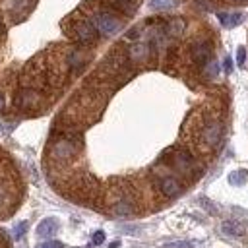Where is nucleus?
Segmentation results:
<instances>
[{
	"label": "nucleus",
	"instance_id": "obj_1",
	"mask_svg": "<svg viewBox=\"0 0 248 248\" xmlns=\"http://www.w3.org/2000/svg\"><path fill=\"white\" fill-rule=\"evenodd\" d=\"M163 161L167 163V167L182 176H188V178H198L202 174V167L200 163L196 161V157L184 149V147H174V149H169L163 157Z\"/></svg>",
	"mask_w": 248,
	"mask_h": 248
},
{
	"label": "nucleus",
	"instance_id": "obj_2",
	"mask_svg": "<svg viewBox=\"0 0 248 248\" xmlns=\"http://www.w3.org/2000/svg\"><path fill=\"white\" fill-rule=\"evenodd\" d=\"M79 149H81V138L72 132H64L56 141H52L50 155L56 161H70L72 157L78 155Z\"/></svg>",
	"mask_w": 248,
	"mask_h": 248
},
{
	"label": "nucleus",
	"instance_id": "obj_3",
	"mask_svg": "<svg viewBox=\"0 0 248 248\" xmlns=\"http://www.w3.org/2000/svg\"><path fill=\"white\" fill-rule=\"evenodd\" d=\"M91 23H93L95 29H97L101 35H105V37L116 35V33L120 31V27H122L120 19H118L116 16H112L110 12H105V10L95 12V14L91 16Z\"/></svg>",
	"mask_w": 248,
	"mask_h": 248
},
{
	"label": "nucleus",
	"instance_id": "obj_4",
	"mask_svg": "<svg viewBox=\"0 0 248 248\" xmlns=\"http://www.w3.org/2000/svg\"><path fill=\"white\" fill-rule=\"evenodd\" d=\"M72 35L81 45H95L97 37H99V31L91 23V19H76L72 23Z\"/></svg>",
	"mask_w": 248,
	"mask_h": 248
},
{
	"label": "nucleus",
	"instance_id": "obj_5",
	"mask_svg": "<svg viewBox=\"0 0 248 248\" xmlns=\"http://www.w3.org/2000/svg\"><path fill=\"white\" fill-rule=\"evenodd\" d=\"M221 136H223V126L217 118H207L202 126V132H200V138H202V143L205 147H217L219 141H221Z\"/></svg>",
	"mask_w": 248,
	"mask_h": 248
},
{
	"label": "nucleus",
	"instance_id": "obj_6",
	"mask_svg": "<svg viewBox=\"0 0 248 248\" xmlns=\"http://www.w3.org/2000/svg\"><path fill=\"white\" fill-rule=\"evenodd\" d=\"M190 54H192V60L198 64V66H205L209 60H211V54H213V46L207 39H198L192 43L190 46Z\"/></svg>",
	"mask_w": 248,
	"mask_h": 248
},
{
	"label": "nucleus",
	"instance_id": "obj_7",
	"mask_svg": "<svg viewBox=\"0 0 248 248\" xmlns=\"http://www.w3.org/2000/svg\"><path fill=\"white\" fill-rule=\"evenodd\" d=\"M157 188L165 198H178L182 194V184L172 174H161L157 176Z\"/></svg>",
	"mask_w": 248,
	"mask_h": 248
},
{
	"label": "nucleus",
	"instance_id": "obj_8",
	"mask_svg": "<svg viewBox=\"0 0 248 248\" xmlns=\"http://www.w3.org/2000/svg\"><path fill=\"white\" fill-rule=\"evenodd\" d=\"M39 103H41V93H39L37 89H31V87L21 89V91L17 93V97H16V105H17L19 108H25V110L35 108Z\"/></svg>",
	"mask_w": 248,
	"mask_h": 248
},
{
	"label": "nucleus",
	"instance_id": "obj_9",
	"mask_svg": "<svg viewBox=\"0 0 248 248\" xmlns=\"http://www.w3.org/2000/svg\"><path fill=\"white\" fill-rule=\"evenodd\" d=\"M112 213L114 215H120V217H124V215H132L134 213V209H136V203H134V200L130 198V194H126V192H120L118 194V198L114 200V203H112Z\"/></svg>",
	"mask_w": 248,
	"mask_h": 248
},
{
	"label": "nucleus",
	"instance_id": "obj_10",
	"mask_svg": "<svg viewBox=\"0 0 248 248\" xmlns=\"http://www.w3.org/2000/svg\"><path fill=\"white\" fill-rule=\"evenodd\" d=\"M149 54H151V45H147V43H134V45H130V48L126 50L128 60L134 62V64L145 62V60L149 58Z\"/></svg>",
	"mask_w": 248,
	"mask_h": 248
},
{
	"label": "nucleus",
	"instance_id": "obj_11",
	"mask_svg": "<svg viewBox=\"0 0 248 248\" xmlns=\"http://www.w3.org/2000/svg\"><path fill=\"white\" fill-rule=\"evenodd\" d=\"M66 62H68L70 70L78 74V72H81V70L87 66V62H89V54H87L85 50H81V48H74V50L68 52Z\"/></svg>",
	"mask_w": 248,
	"mask_h": 248
},
{
	"label": "nucleus",
	"instance_id": "obj_12",
	"mask_svg": "<svg viewBox=\"0 0 248 248\" xmlns=\"http://www.w3.org/2000/svg\"><path fill=\"white\" fill-rule=\"evenodd\" d=\"M58 227H60V225H58V219L46 217V219H43V221L37 225V234H39L41 238H48V236L56 234Z\"/></svg>",
	"mask_w": 248,
	"mask_h": 248
},
{
	"label": "nucleus",
	"instance_id": "obj_13",
	"mask_svg": "<svg viewBox=\"0 0 248 248\" xmlns=\"http://www.w3.org/2000/svg\"><path fill=\"white\" fill-rule=\"evenodd\" d=\"M184 29H186V25H184V19H180V17H172L165 23V31L169 37H180L184 33Z\"/></svg>",
	"mask_w": 248,
	"mask_h": 248
},
{
	"label": "nucleus",
	"instance_id": "obj_14",
	"mask_svg": "<svg viewBox=\"0 0 248 248\" xmlns=\"http://www.w3.org/2000/svg\"><path fill=\"white\" fill-rule=\"evenodd\" d=\"M217 17H219L221 25H225V27H234V25H238V23L244 19V14H242V12H238V14L219 12V14H217Z\"/></svg>",
	"mask_w": 248,
	"mask_h": 248
},
{
	"label": "nucleus",
	"instance_id": "obj_15",
	"mask_svg": "<svg viewBox=\"0 0 248 248\" xmlns=\"http://www.w3.org/2000/svg\"><path fill=\"white\" fill-rule=\"evenodd\" d=\"M221 231H223L225 234H229V236H240V234L244 232V229H242L236 221H225V223L221 225Z\"/></svg>",
	"mask_w": 248,
	"mask_h": 248
},
{
	"label": "nucleus",
	"instance_id": "obj_16",
	"mask_svg": "<svg viewBox=\"0 0 248 248\" xmlns=\"http://www.w3.org/2000/svg\"><path fill=\"white\" fill-rule=\"evenodd\" d=\"M246 178H248L246 170H234V172L229 174V182H231L232 186H242V184L246 182Z\"/></svg>",
	"mask_w": 248,
	"mask_h": 248
},
{
	"label": "nucleus",
	"instance_id": "obj_17",
	"mask_svg": "<svg viewBox=\"0 0 248 248\" xmlns=\"http://www.w3.org/2000/svg\"><path fill=\"white\" fill-rule=\"evenodd\" d=\"M198 244L192 240H174V242H167L163 244V248H196Z\"/></svg>",
	"mask_w": 248,
	"mask_h": 248
},
{
	"label": "nucleus",
	"instance_id": "obj_18",
	"mask_svg": "<svg viewBox=\"0 0 248 248\" xmlns=\"http://www.w3.org/2000/svg\"><path fill=\"white\" fill-rule=\"evenodd\" d=\"M203 72H205V76H207V78H215V76L219 74V66H217V62L211 58V60L203 66Z\"/></svg>",
	"mask_w": 248,
	"mask_h": 248
},
{
	"label": "nucleus",
	"instance_id": "obj_19",
	"mask_svg": "<svg viewBox=\"0 0 248 248\" xmlns=\"http://www.w3.org/2000/svg\"><path fill=\"white\" fill-rule=\"evenodd\" d=\"M27 227H29V225H27V221H19V223H17V225L14 227V231H12V234H14V238H16V240H19V238H21V236L25 234V231H27Z\"/></svg>",
	"mask_w": 248,
	"mask_h": 248
},
{
	"label": "nucleus",
	"instance_id": "obj_20",
	"mask_svg": "<svg viewBox=\"0 0 248 248\" xmlns=\"http://www.w3.org/2000/svg\"><path fill=\"white\" fill-rule=\"evenodd\" d=\"M244 60H246V48L238 46V50H236V66H244Z\"/></svg>",
	"mask_w": 248,
	"mask_h": 248
},
{
	"label": "nucleus",
	"instance_id": "obj_21",
	"mask_svg": "<svg viewBox=\"0 0 248 248\" xmlns=\"http://www.w3.org/2000/svg\"><path fill=\"white\" fill-rule=\"evenodd\" d=\"M169 6H172L170 0H153V2H151V8H159V10H165V8H169Z\"/></svg>",
	"mask_w": 248,
	"mask_h": 248
},
{
	"label": "nucleus",
	"instance_id": "obj_22",
	"mask_svg": "<svg viewBox=\"0 0 248 248\" xmlns=\"http://www.w3.org/2000/svg\"><path fill=\"white\" fill-rule=\"evenodd\" d=\"M39 248H64V244H62L60 240H46V242H43Z\"/></svg>",
	"mask_w": 248,
	"mask_h": 248
},
{
	"label": "nucleus",
	"instance_id": "obj_23",
	"mask_svg": "<svg viewBox=\"0 0 248 248\" xmlns=\"http://www.w3.org/2000/svg\"><path fill=\"white\" fill-rule=\"evenodd\" d=\"M91 240H93V244H97V246L103 244V242H105V232H103V231H95Z\"/></svg>",
	"mask_w": 248,
	"mask_h": 248
},
{
	"label": "nucleus",
	"instance_id": "obj_24",
	"mask_svg": "<svg viewBox=\"0 0 248 248\" xmlns=\"http://www.w3.org/2000/svg\"><path fill=\"white\" fill-rule=\"evenodd\" d=\"M202 203H203V207H207V209H209V213H213V215L217 213V209L213 207V203H211L209 200H202Z\"/></svg>",
	"mask_w": 248,
	"mask_h": 248
},
{
	"label": "nucleus",
	"instance_id": "obj_25",
	"mask_svg": "<svg viewBox=\"0 0 248 248\" xmlns=\"http://www.w3.org/2000/svg\"><path fill=\"white\" fill-rule=\"evenodd\" d=\"M225 72H227V74H231V72H232V62H231V58H229V56L225 58Z\"/></svg>",
	"mask_w": 248,
	"mask_h": 248
},
{
	"label": "nucleus",
	"instance_id": "obj_26",
	"mask_svg": "<svg viewBox=\"0 0 248 248\" xmlns=\"http://www.w3.org/2000/svg\"><path fill=\"white\" fill-rule=\"evenodd\" d=\"M124 231H126V232H138L140 229H138V227H124Z\"/></svg>",
	"mask_w": 248,
	"mask_h": 248
},
{
	"label": "nucleus",
	"instance_id": "obj_27",
	"mask_svg": "<svg viewBox=\"0 0 248 248\" xmlns=\"http://www.w3.org/2000/svg\"><path fill=\"white\" fill-rule=\"evenodd\" d=\"M4 105H6V101H4V95L0 93V110H4Z\"/></svg>",
	"mask_w": 248,
	"mask_h": 248
},
{
	"label": "nucleus",
	"instance_id": "obj_28",
	"mask_svg": "<svg viewBox=\"0 0 248 248\" xmlns=\"http://www.w3.org/2000/svg\"><path fill=\"white\" fill-rule=\"evenodd\" d=\"M231 2H236V4H242V2H248V0H231Z\"/></svg>",
	"mask_w": 248,
	"mask_h": 248
},
{
	"label": "nucleus",
	"instance_id": "obj_29",
	"mask_svg": "<svg viewBox=\"0 0 248 248\" xmlns=\"http://www.w3.org/2000/svg\"><path fill=\"white\" fill-rule=\"evenodd\" d=\"M4 198H6V196H4V192H2V190H0V202H2V200H4Z\"/></svg>",
	"mask_w": 248,
	"mask_h": 248
}]
</instances>
